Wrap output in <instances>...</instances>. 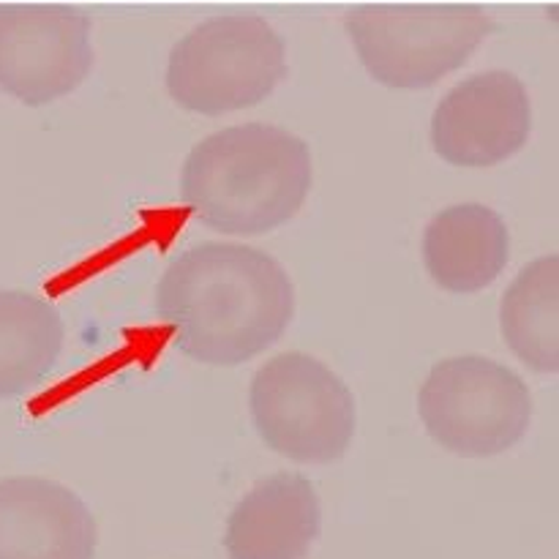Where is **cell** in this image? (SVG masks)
<instances>
[{"label": "cell", "mask_w": 559, "mask_h": 559, "mask_svg": "<svg viewBox=\"0 0 559 559\" xmlns=\"http://www.w3.org/2000/svg\"><path fill=\"white\" fill-rule=\"evenodd\" d=\"M156 314L186 358L240 366L282 338L295 314V289L265 251L207 240L164 271Z\"/></svg>", "instance_id": "obj_1"}, {"label": "cell", "mask_w": 559, "mask_h": 559, "mask_svg": "<svg viewBox=\"0 0 559 559\" xmlns=\"http://www.w3.org/2000/svg\"><path fill=\"white\" fill-rule=\"evenodd\" d=\"M311 180V151L300 136L265 123L229 126L191 147L180 200L216 233L262 235L300 211Z\"/></svg>", "instance_id": "obj_2"}, {"label": "cell", "mask_w": 559, "mask_h": 559, "mask_svg": "<svg viewBox=\"0 0 559 559\" xmlns=\"http://www.w3.org/2000/svg\"><path fill=\"white\" fill-rule=\"evenodd\" d=\"M287 74V44L254 14L211 16L169 52L167 91L189 112L257 107Z\"/></svg>", "instance_id": "obj_3"}, {"label": "cell", "mask_w": 559, "mask_h": 559, "mask_svg": "<svg viewBox=\"0 0 559 559\" xmlns=\"http://www.w3.org/2000/svg\"><path fill=\"white\" fill-rule=\"evenodd\" d=\"M344 27L380 85L420 91L462 69L495 22L478 5H358Z\"/></svg>", "instance_id": "obj_4"}, {"label": "cell", "mask_w": 559, "mask_h": 559, "mask_svg": "<svg viewBox=\"0 0 559 559\" xmlns=\"http://www.w3.org/2000/svg\"><path fill=\"white\" fill-rule=\"evenodd\" d=\"M249 409L262 442L300 464H331L355 437L347 382L306 353H282L251 380Z\"/></svg>", "instance_id": "obj_5"}, {"label": "cell", "mask_w": 559, "mask_h": 559, "mask_svg": "<svg viewBox=\"0 0 559 559\" xmlns=\"http://www.w3.org/2000/svg\"><path fill=\"white\" fill-rule=\"evenodd\" d=\"M418 415L437 445L486 459L516 445L533 420V396L516 371L480 355L440 360L418 393Z\"/></svg>", "instance_id": "obj_6"}, {"label": "cell", "mask_w": 559, "mask_h": 559, "mask_svg": "<svg viewBox=\"0 0 559 559\" xmlns=\"http://www.w3.org/2000/svg\"><path fill=\"white\" fill-rule=\"evenodd\" d=\"M91 16L69 5H0V91L44 107L91 74Z\"/></svg>", "instance_id": "obj_7"}, {"label": "cell", "mask_w": 559, "mask_h": 559, "mask_svg": "<svg viewBox=\"0 0 559 559\" xmlns=\"http://www.w3.org/2000/svg\"><path fill=\"white\" fill-rule=\"evenodd\" d=\"M533 107L511 71H484L459 82L435 109L431 145L453 167H495L524 147Z\"/></svg>", "instance_id": "obj_8"}, {"label": "cell", "mask_w": 559, "mask_h": 559, "mask_svg": "<svg viewBox=\"0 0 559 559\" xmlns=\"http://www.w3.org/2000/svg\"><path fill=\"white\" fill-rule=\"evenodd\" d=\"M96 519L66 486L0 478V559H93Z\"/></svg>", "instance_id": "obj_9"}, {"label": "cell", "mask_w": 559, "mask_h": 559, "mask_svg": "<svg viewBox=\"0 0 559 559\" xmlns=\"http://www.w3.org/2000/svg\"><path fill=\"white\" fill-rule=\"evenodd\" d=\"M322 527L314 486L298 473H278L257 484L224 530L229 559H304Z\"/></svg>", "instance_id": "obj_10"}, {"label": "cell", "mask_w": 559, "mask_h": 559, "mask_svg": "<svg viewBox=\"0 0 559 559\" xmlns=\"http://www.w3.org/2000/svg\"><path fill=\"white\" fill-rule=\"evenodd\" d=\"M511 260V233L500 213L467 202L437 213L424 233L429 276L453 295H473L500 278Z\"/></svg>", "instance_id": "obj_11"}, {"label": "cell", "mask_w": 559, "mask_h": 559, "mask_svg": "<svg viewBox=\"0 0 559 559\" xmlns=\"http://www.w3.org/2000/svg\"><path fill=\"white\" fill-rule=\"evenodd\" d=\"M66 328L58 309L20 289H0V402L22 396L52 374Z\"/></svg>", "instance_id": "obj_12"}, {"label": "cell", "mask_w": 559, "mask_h": 559, "mask_svg": "<svg viewBox=\"0 0 559 559\" xmlns=\"http://www.w3.org/2000/svg\"><path fill=\"white\" fill-rule=\"evenodd\" d=\"M500 325L506 344L524 366L540 374L559 371V257L522 267L502 295Z\"/></svg>", "instance_id": "obj_13"}]
</instances>
